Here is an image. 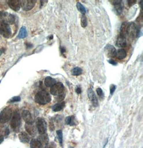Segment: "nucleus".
Here are the masks:
<instances>
[{
  "label": "nucleus",
  "instance_id": "obj_1",
  "mask_svg": "<svg viewBox=\"0 0 143 148\" xmlns=\"http://www.w3.org/2000/svg\"><path fill=\"white\" fill-rule=\"evenodd\" d=\"M34 100L38 104L46 105L51 102V98L49 93L45 90H42L36 95Z\"/></svg>",
  "mask_w": 143,
  "mask_h": 148
},
{
  "label": "nucleus",
  "instance_id": "obj_2",
  "mask_svg": "<svg viewBox=\"0 0 143 148\" xmlns=\"http://www.w3.org/2000/svg\"><path fill=\"white\" fill-rule=\"evenodd\" d=\"M15 21V16L14 15L6 11H0V23H5L9 25L13 24Z\"/></svg>",
  "mask_w": 143,
  "mask_h": 148
},
{
  "label": "nucleus",
  "instance_id": "obj_3",
  "mask_svg": "<svg viewBox=\"0 0 143 148\" xmlns=\"http://www.w3.org/2000/svg\"><path fill=\"white\" fill-rule=\"evenodd\" d=\"M10 125L11 128L15 130H17L19 128L21 125V116L18 111H15L12 114Z\"/></svg>",
  "mask_w": 143,
  "mask_h": 148
},
{
  "label": "nucleus",
  "instance_id": "obj_4",
  "mask_svg": "<svg viewBox=\"0 0 143 148\" xmlns=\"http://www.w3.org/2000/svg\"><path fill=\"white\" fill-rule=\"evenodd\" d=\"M12 111L10 108H4L0 113V122L1 123H5L9 121L12 116Z\"/></svg>",
  "mask_w": 143,
  "mask_h": 148
},
{
  "label": "nucleus",
  "instance_id": "obj_5",
  "mask_svg": "<svg viewBox=\"0 0 143 148\" xmlns=\"http://www.w3.org/2000/svg\"><path fill=\"white\" fill-rule=\"evenodd\" d=\"M36 127L38 132L40 134H43L46 133L47 128V125L44 119L42 118H38L37 119Z\"/></svg>",
  "mask_w": 143,
  "mask_h": 148
},
{
  "label": "nucleus",
  "instance_id": "obj_6",
  "mask_svg": "<svg viewBox=\"0 0 143 148\" xmlns=\"http://www.w3.org/2000/svg\"><path fill=\"white\" fill-rule=\"evenodd\" d=\"M140 30L138 27L136 26L133 23H128L127 34L130 37L135 38L140 36Z\"/></svg>",
  "mask_w": 143,
  "mask_h": 148
},
{
  "label": "nucleus",
  "instance_id": "obj_7",
  "mask_svg": "<svg viewBox=\"0 0 143 148\" xmlns=\"http://www.w3.org/2000/svg\"><path fill=\"white\" fill-rule=\"evenodd\" d=\"M64 90V86L61 82L56 83L51 88V93L52 95L59 96L61 95Z\"/></svg>",
  "mask_w": 143,
  "mask_h": 148
},
{
  "label": "nucleus",
  "instance_id": "obj_8",
  "mask_svg": "<svg viewBox=\"0 0 143 148\" xmlns=\"http://www.w3.org/2000/svg\"><path fill=\"white\" fill-rule=\"evenodd\" d=\"M12 34L11 28L7 24L0 23V34L4 38H8L10 37Z\"/></svg>",
  "mask_w": 143,
  "mask_h": 148
},
{
  "label": "nucleus",
  "instance_id": "obj_9",
  "mask_svg": "<svg viewBox=\"0 0 143 148\" xmlns=\"http://www.w3.org/2000/svg\"><path fill=\"white\" fill-rule=\"evenodd\" d=\"M35 0H22L20 1L21 7L25 11H29L32 9L36 3Z\"/></svg>",
  "mask_w": 143,
  "mask_h": 148
},
{
  "label": "nucleus",
  "instance_id": "obj_10",
  "mask_svg": "<svg viewBox=\"0 0 143 148\" xmlns=\"http://www.w3.org/2000/svg\"><path fill=\"white\" fill-rule=\"evenodd\" d=\"M88 98L90 99V100H91L93 106L94 107H97L99 105L98 100L95 96V93L93 90V89L91 88L88 89Z\"/></svg>",
  "mask_w": 143,
  "mask_h": 148
},
{
  "label": "nucleus",
  "instance_id": "obj_11",
  "mask_svg": "<svg viewBox=\"0 0 143 148\" xmlns=\"http://www.w3.org/2000/svg\"><path fill=\"white\" fill-rule=\"evenodd\" d=\"M105 52L108 58H114L116 56V50L113 46L107 45L105 48Z\"/></svg>",
  "mask_w": 143,
  "mask_h": 148
},
{
  "label": "nucleus",
  "instance_id": "obj_12",
  "mask_svg": "<svg viewBox=\"0 0 143 148\" xmlns=\"http://www.w3.org/2000/svg\"><path fill=\"white\" fill-rule=\"evenodd\" d=\"M22 115L23 119L24 120V121L26 122V123L33 124L34 120L29 111L27 110H24L22 112Z\"/></svg>",
  "mask_w": 143,
  "mask_h": 148
},
{
  "label": "nucleus",
  "instance_id": "obj_13",
  "mask_svg": "<svg viewBox=\"0 0 143 148\" xmlns=\"http://www.w3.org/2000/svg\"><path fill=\"white\" fill-rule=\"evenodd\" d=\"M9 7L12 10L15 11H18L21 9V2L19 0H9L8 1Z\"/></svg>",
  "mask_w": 143,
  "mask_h": 148
},
{
  "label": "nucleus",
  "instance_id": "obj_14",
  "mask_svg": "<svg viewBox=\"0 0 143 148\" xmlns=\"http://www.w3.org/2000/svg\"><path fill=\"white\" fill-rule=\"evenodd\" d=\"M110 2H112V3L114 5L115 9L116 11L117 14L120 15L122 12L123 9V5L122 3V1L121 0H116V1H109Z\"/></svg>",
  "mask_w": 143,
  "mask_h": 148
},
{
  "label": "nucleus",
  "instance_id": "obj_15",
  "mask_svg": "<svg viewBox=\"0 0 143 148\" xmlns=\"http://www.w3.org/2000/svg\"><path fill=\"white\" fill-rule=\"evenodd\" d=\"M127 45L126 38L122 36L118 37L116 41V46L119 47H125Z\"/></svg>",
  "mask_w": 143,
  "mask_h": 148
},
{
  "label": "nucleus",
  "instance_id": "obj_16",
  "mask_svg": "<svg viewBox=\"0 0 143 148\" xmlns=\"http://www.w3.org/2000/svg\"><path fill=\"white\" fill-rule=\"evenodd\" d=\"M18 137L20 141L24 143H27L30 141V137L25 132H21L19 134Z\"/></svg>",
  "mask_w": 143,
  "mask_h": 148
},
{
  "label": "nucleus",
  "instance_id": "obj_17",
  "mask_svg": "<svg viewBox=\"0 0 143 148\" xmlns=\"http://www.w3.org/2000/svg\"><path fill=\"white\" fill-rule=\"evenodd\" d=\"M38 140L39 141L42 145H47L49 142V137L46 134H41L40 136L38 137Z\"/></svg>",
  "mask_w": 143,
  "mask_h": 148
},
{
  "label": "nucleus",
  "instance_id": "obj_18",
  "mask_svg": "<svg viewBox=\"0 0 143 148\" xmlns=\"http://www.w3.org/2000/svg\"><path fill=\"white\" fill-rule=\"evenodd\" d=\"M25 130L31 136H34L36 134V130L35 127L32 125V124H27L26 123Z\"/></svg>",
  "mask_w": 143,
  "mask_h": 148
},
{
  "label": "nucleus",
  "instance_id": "obj_19",
  "mask_svg": "<svg viewBox=\"0 0 143 148\" xmlns=\"http://www.w3.org/2000/svg\"><path fill=\"white\" fill-rule=\"evenodd\" d=\"M44 83V85H46L47 87L51 88V86H53L56 83V81L55 79L51 77L47 76L45 78Z\"/></svg>",
  "mask_w": 143,
  "mask_h": 148
},
{
  "label": "nucleus",
  "instance_id": "obj_20",
  "mask_svg": "<svg viewBox=\"0 0 143 148\" xmlns=\"http://www.w3.org/2000/svg\"><path fill=\"white\" fill-rule=\"evenodd\" d=\"M127 56V52L123 49H120L118 51H116L115 56L120 60H122L125 59Z\"/></svg>",
  "mask_w": 143,
  "mask_h": 148
},
{
  "label": "nucleus",
  "instance_id": "obj_21",
  "mask_svg": "<svg viewBox=\"0 0 143 148\" xmlns=\"http://www.w3.org/2000/svg\"><path fill=\"white\" fill-rule=\"evenodd\" d=\"M31 148H43V145L36 139H32L30 142Z\"/></svg>",
  "mask_w": 143,
  "mask_h": 148
},
{
  "label": "nucleus",
  "instance_id": "obj_22",
  "mask_svg": "<svg viewBox=\"0 0 143 148\" xmlns=\"http://www.w3.org/2000/svg\"><path fill=\"white\" fill-rule=\"evenodd\" d=\"M65 107V103L62 102L61 103H57L53 106L52 110L54 112H59L62 110Z\"/></svg>",
  "mask_w": 143,
  "mask_h": 148
},
{
  "label": "nucleus",
  "instance_id": "obj_23",
  "mask_svg": "<svg viewBox=\"0 0 143 148\" xmlns=\"http://www.w3.org/2000/svg\"><path fill=\"white\" fill-rule=\"evenodd\" d=\"M128 25V23L126 22L123 23L121 25V29H120V32H121L120 35L122 36L125 37V36L127 35Z\"/></svg>",
  "mask_w": 143,
  "mask_h": 148
},
{
  "label": "nucleus",
  "instance_id": "obj_24",
  "mask_svg": "<svg viewBox=\"0 0 143 148\" xmlns=\"http://www.w3.org/2000/svg\"><path fill=\"white\" fill-rule=\"evenodd\" d=\"M27 36V30L25 26H23L20 29L19 32L18 38L19 39H24Z\"/></svg>",
  "mask_w": 143,
  "mask_h": 148
},
{
  "label": "nucleus",
  "instance_id": "obj_25",
  "mask_svg": "<svg viewBox=\"0 0 143 148\" xmlns=\"http://www.w3.org/2000/svg\"><path fill=\"white\" fill-rule=\"evenodd\" d=\"M65 122L66 124L67 125L69 126H74L75 125V118L73 116H69L66 117L65 119Z\"/></svg>",
  "mask_w": 143,
  "mask_h": 148
},
{
  "label": "nucleus",
  "instance_id": "obj_26",
  "mask_svg": "<svg viewBox=\"0 0 143 148\" xmlns=\"http://www.w3.org/2000/svg\"><path fill=\"white\" fill-rule=\"evenodd\" d=\"M83 73V70L79 67H75L71 71V74L73 76H79Z\"/></svg>",
  "mask_w": 143,
  "mask_h": 148
},
{
  "label": "nucleus",
  "instance_id": "obj_27",
  "mask_svg": "<svg viewBox=\"0 0 143 148\" xmlns=\"http://www.w3.org/2000/svg\"><path fill=\"white\" fill-rule=\"evenodd\" d=\"M76 7H77L78 10L83 15H85L86 14V8L84 7V6L81 3H80V2H77Z\"/></svg>",
  "mask_w": 143,
  "mask_h": 148
},
{
  "label": "nucleus",
  "instance_id": "obj_28",
  "mask_svg": "<svg viewBox=\"0 0 143 148\" xmlns=\"http://www.w3.org/2000/svg\"><path fill=\"white\" fill-rule=\"evenodd\" d=\"M88 25V20L85 15H82L81 17V26L83 27H85Z\"/></svg>",
  "mask_w": 143,
  "mask_h": 148
},
{
  "label": "nucleus",
  "instance_id": "obj_29",
  "mask_svg": "<svg viewBox=\"0 0 143 148\" xmlns=\"http://www.w3.org/2000/svg\"><path fill=\"white\" fill-rule=\"evenodd\" d=\"M56 134L58 137V139H59V142L60 145H62L63 144V133L62 131L61 130H58L56 132Z\"/></svg>",
  "mask_w": 143,
  "mask_h": 148
},
{
  "label": "nucleus",
  "instance_id": "obj_30",
  "mask_svg": "<svg viewBox=\"0 0 143 148\" xmlns=\"http://www.w3.org/2000/svg\"><path fill=\"white\" fill-rule=\"evenodd\" d=\"M21 100V98L19 96H15L11 98L8 103H15V102H19Z\"/></svg>",
  "mask_w": 143,
  "mask_h": 148
},
{
  "label": "nucleus",
  "instance_id": "obj_31",
  "mask_svg": "<svg viewBox=\"0 0 143 148\" xmlns=\"http://www.w3.org/2000/svg\"><path fill=\"white\" fill-rule=\"evenodd\" d=\"M96 92L98 95L100 97H103L104 96V94H103V90L101 89L100 88H98L96 89Z\"/></svg>",
  "mask_w": 143,
  "mask_h": 148
},
{
  "label": "nucleus",
  "instance_id": "obj_32",
  "mask_svg": "<svg viewBox=\"0 0 143 148\" xmlns=\"http://www.w3.org/2000/svg\"><path fill=\"white\" fill-rule=\"evenodd\" d=\"M116 86L114 84H112L110 86V95H113L114 93L115 90H116Z\"/></svg>",
  "mask_w": 143,
  "mask_h": 148
},
{
  "label": "nucleus",
  "instance_id": "obj_33",
  "mask_svg": "<svg viewBox=\"0 0 143 148\" xmlns=\"http://www.w3.org/2000/svg\"><path fill=\"white\" fill-rule=\"evenodd\" d=\"M128 2L129 6L131 7L132 5L136 3V0H129Z\"/></svg>",
  "mask_w": 143,
  "mask_h": 148
},
{
  "label": "nucleus",
  "instance_id": "obj_34",
  "mask_svg": "<svg viewBox=\"0 0 143 148\" xmlns=\"http://www.w3.org/2000/svg\"><path fill=\"white\" fill-rule=\"evenodd\" d=\"M108 62L109 63H110V64L114 65V66H116V65L118 64V63H117L116 61H115L113 60H109L108 61Z\"/></svg>",
  "mask_w": 143,
  "mask_h": 148
},
{
  "label": "nucleus",
  "instance_id": "obj_35",
  "mask_svg": "<svg viewBox=\"0 0 143 148\" xmlns=\"http://www.w3.org/2000/svg\"><path fill=\"white\" fill-rule=\"evenodd\" d=\"M76 92L78 94H81V88L77 87V88L76 89Z\"/></svg>",
  "mask_w": 143,
  "mask_h": 148
},
{
  "label": "nucleus",
  "instance_id": "obj_36",
  "mask_svg": "<svg viewBox=\"0 0 143 148\" xmlns=\"http://www.w3.org/2000/svg\"><path fill=\"white\" fill-rule=\"evenodd\" d=\"M4 52V49L3 48H1L0 49V56L2 55V54H3Z\"/></svg>",
  "mask_w": 143,
  "mask_h": 148
},
{
  "label": "nucleus",
  "instance_id": "obj_37",
  "mask_svg": "<svg viewBox=\"0 0 143 148\" xmlns=\"http://www.w3.org/2000/svg\"><path fill=\"white\" fill-rule=\"evenodd\" d=\"M3 141V137L0 135V144Z\"/></svg>",
  "mask_w": 143,
  "mask_h": 148
},
{
  "label": "nucleus",
  "instance_id": "obj_38",
  "mask_svg": "<svg viewBox=\"0 0 143 148\" xmlns=\"http://www.w3.org/2000/svg\"><path fill=\"white\" fill-rule=\"evenodd\" d=\"M61 53H63L64 52H66V49L64 48V47H62V48H61Z\"/></svg>",
  "mask_w": 143,
  "mask_h": 148
},
{
  "label": "nucleus",
  "instance_id": "obj_39",
  "mask_svg": "<svg viewBox=\"0 0 143 148\" xmlns=\"http://www.w3.org/2000/svg\"><path fill=\"white\" fill-rule=\"evenodd\" d=\"M69 148H73V147H69Z\"/></svg>",
  "mask_w": 143,
  "mask_h": 148
},
{
  "label": "nucleus",
  "instance_id": "obj_40",
  "mask_svg": "<svg viewBox=\"0 0 143 148\" xmlns=\"http://www.w3.org/2000/svg\"><path fill=\"white\" fill-rule=\"evenodd\" d=\"M0 83H1V81H0Z\"/></svg>",
  "mask_w": 143,
  "mask_h": 148
},
{
  "label": "nucleus",
  "instance_id": "obj_41",
  "mask_svg": "<svg viewBox=\"0 0 143 148\" xmlns=\"http://www.w3.org/2000/svg\"></svg>",
  "mask_w": 143,
  "mask_h": 148
}]
</instances>
